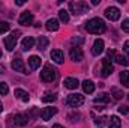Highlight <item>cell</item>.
I'll use <instances>...</instances> for the list:
<instances>
[{"label":"cell","instance_id":"29","mask_svg":"<svg viewBox=\"0 0 129 128\" xmlns=\"http://www.w3.org/2000/svg\"><path fill=\"white\" fill-rule=\"evenodd\" d=\"M11 29V26H9V23H6V21H3V23H0V35H3V33H6L8 30Z\"/></svg>","mask_w":129,"mask_h":128},{"label":"cell","instance_id":"32","mask_svg":"<svg viewBox=\"0 0 129 128\" xmlns=\"http://www.w3.org/2000/svg\"><path fill=\"white\" fill-rule=\"evenodd\" d=\"M119 112H120L122 115H128L129 113V107L128 105H120V107H119Z\"/></svg>","mask_w":129,"mask_h":128},{"label":"cell","instance_id":"7","mask_svg":"<svg viewBox=\"0 0 129 128\" xmlns=\"http://www.w3.org/2000/svg\"><path fill=\"white\" fill-rule=\"evenodd\" d=\"M69 56H71V59L75 60V62H81V60L84 59V53H83V50H81L80 47H74V48H71Z\"/></svg>","mask_w":129,"mask_h":128},{"label":"cell","instance_id":"30","mask_svg":"<svg viewBox=\"0 0 129 128\" xmlns=\"http://www.w3.org/2000/svg\"><path fill=\"white\" fill-rule=\"evenodd\" d=\"M8 92H9L8 84L3 83V81H0V95H8Z\"/></svg>","mask_w":129,"mask_h":128},{"label":"cell","instance_id":"2","mask_svg":"<svg viewBox=\"0 0 129 128\" xmlns=\"http://www.w3.org/2000/svg\"><path fill=\"white\" fill-rule=\"evenodd\" d=\"M56 77H57V71H56L51 65H45V66H44V69L41 71V78H42L44 81H47V83L54 81V80H56Z\"/></svg>","mask_w":129,"mask_h":128},{"label":"cell","instance_id":"40","mask_svg":"<svg viewBox=\"0 0 129 128\" xmlns=\"http://www.w3.org/2000/svg\"><path fill=\"white\" fill-rule=\"evenodd\" d=\"M3 112V105H2V102H0V113Z\"/></svg>","mask_w":129,"mask_h":128},{"label":"cell","instance_id":"15","mask_svg":"<svg viewBox=\"0 0 129 128\" xmlns=\"http://www.w3.org/2000/svg\"><path fill=\"white\" fill-rule=\"evenodd\" d=\"M51 59L59 65L63 63V60H64L63 51H62V50H53V51H51Z\"/></svg>","mask_w":129,"mask_h":128},{"label":"cell","instance_id":"38","mask_svg":"<svg viewBox=\"0 0 129 128\" xmlns=\"http://www.w3.org/2000/svg\"><path fill=\"white\" fill-rule=\"evenodd\" d=\"M92 5H99V0H92Z\"/></svg>","mask_w":129,"mask_h":128},{"label":"cell","instance_id":"21","mask_svg":"<svg viewBox=\"0 0 129 128\" xmlns=\"http://www.w3.org/2000/svg\"><path fill=\"white\" fill-rule=\"evenodd\" d=\"M108 121H110V122H108V127L110 128H120L122 127V121H120V118H117V116H111Z\"/></svg>","mask_w":129,"mask_h":128},{"label":"cell","instance_id":"8","mask_svg":"<svg viewBox=\"0 0 129 128\" xmlns=\"http://www.w3.org/2000/svg\"><path fill=\"white\" fill-rule=\"evenodd\" d=\"M56 113H57V109L50 105V107H45V109L41 112V118H42L44 121H50V119H51Z\"/></svg>","mask_w":129,"mask_h":128},{"label":"cell","instance_id":"24","mask_svg":"<svg viewBox=\"0 0 129 128\" xmlns=\"http://www.w3.org/2000/svg\"><path fill=\"white\" fill-rule=\"evenodd\" d=\"M47 47H48V39L45 36H39V39H38V48L39 50H45Z\"/></svg>","mask_w":129,"mask_h":128},{"label":"cell","instance_id":"9","mask_svg":"<svg viewBox=\"0 0 129 128\" xmlns=\"http://www.w3.org/2000/svg\"><path fill=\"white\" fill-rule=\"evenodd\" d=\"M18 23L21 24V26H29V24H32L33 23V14L32 12H23L21 15H20V18H18Z\"/></svg>","mask_w":129,"mask_h":128},{"label":"cell","instance_id":"22","mask_svg":"<svg viewBox=\"0 0 129 128\" xmlns=\"http://www.w3.org/2000/svg\"><path fill=\"white\" fill-rule=\"evenodd\" d=\"M39 66H41V59L38 56H32L29 59V68L30 69H38Z\"/></svg>","mask_w":129,"mask_h":128},{"label":"cell","instance_id":"35","mask_svg":"<svg viewBox=\"0 0 129 128\" xmlns=\"http://www.w3.org/2000/svg\"><path fill=\"white\" fill-rule=\"evenodd\" d=\"M123 50H125L126 54H129V41H126V42L123 44Z\"/></svg>","mask_w":129,"mask_h":128},{"label":"cell","instance_id":"33","mask_svg":"<svg viewBox=\"0 0 129 128\" xmlns=\"http://www.w3.org/2000/svg\"><path fill=\"white\" fill-rule=\"evenodd\" d=\"M122 29L126 33H129V20H125V21L122 23Z\"/></svg>","mask_w":129,"mask_h":128},{"label":"cell","instance_id":"31","mask_svg":"<svg viewBox=\"0 0 129 128\" xmlns=\"http://www.w3.org/2000/svg\"><path fill=\"white\" fill-rule=\"evenodd\" d=\"M105 121H107L105 116H102V118H96V125L98 127H104V125H105Z\"/></svg>","mask_w":129,"mask_h":128},{"label":"cell","instance_id":"19","mask_svg":"<svg viewBox=\"0 0 129 128\" xmlns=\"http://www.w3.org/2000/svg\"><path fill=\"white\" fill-rule=\"evenodd\" d=\"M15 96L18 98V99H21L23 102H29V99H30V96H29V94L24 91V89H15Z\"/></svg>","mask_w":129,"mask_h":128},{"label":"cell","instance_id":"43","mask_svg":"<svg viewBox=\"0 0 129 128\" xmlns=\"http://www.w3.org/2000/svg\"><path fill=\"white\" fill-rule=\"evenodd\" d=\"M42 128H44V127H42Z\"/></svg>","mask_w":129,"mask_h":128},{"label":"cell","instance_id":"10","mask_svg":"<svg viewBox=\"0 0 129 128\" xmlns=\"http://www.w3.org/2000/svg\"><path fill=\"white\" fill-rule=\"evenodd\" d=\"M11 66H12V69H14V71H17V72H23V74H27V72H26V66H24V62H23L21 59H18V57H15V59L12 60Z\"/></svg>","mask_w":129,"mask_h":128},{"label":"cell","instance_id":"39","mask_svg":"<svg viewBox=\"0 0 129 128\" xmlns=\"http://www.w3.org/2000/svg\"><path fill=\"white\" fill-rule=\"evenodd\" d=\"M53 128H64V127H62V125H59V124H56V125H54Z\"/></svg>","mask_w":129,"mask_h":128},{"label":"cell","instance_id":"5","mask_svg":"<svg viewBox=\"0 0 129 128\" xmlns=\"http://www.w3.org/2000/svg\"><path fill=\"white\" fill-rule=\"evenodd\" d=\"M18 38H20V32H17V30L12 32L9 36H5V47H6L8 51H12V50L15 48Z\"/></svg>","mask_w":129,"mask_h":128},{"label":"cell","instance_id":"26","mask_svg":"<svg viewBox=\"0 0 129 128\" xmlns=\"http://www.w3.org/2000/svg\"><path fill=\"white\" fill-rule=\"evenodd\" d=\"M59 20H60L62 23H68V21H69V14H68V11H64V9L59 11Z\"/></svg>","mask_w":129,"mask_h":128},{"label":"cell","instance_id":"16","mask_svg":"<svg viewBox=\"0 0 129 128\" xmlns=\"http://www.w3.org/2000/svg\"><path fill=\"white\" fill-rule=\"evenodd\" d=\"M63 84H64V88H68V89H77L80 86V81L77 78H74V77H68V78H64Z\"/></svg>","mask_w":129,"mask_h":128},{"label":"cell","instance_id":"1","mask_svg":"<svg viewBox=\"0 0 129 128\" xmlns=\"http://www.w3.org/2000/svg\"><path fill=\"white\" fill-rule=\"evenodd\" d=\"M86 30L89 33H93V35H101L107 30V24L101 18H92L86 23Z\"/></svg>","mask_w":129,"mask_h":128},{"label":"cell","instance_id":"14","mask_svg":"<svg viewBox=\"0 0 129 128\" xmlns=\"http://www.w3.org/2000/svg\"><path fill=\"white\" fill-rule=\"evenodd\" d=\"M45 27H47V30H50V32H56V30H59V27H60L59 20H56V18H50V20L45 23Z\"/></svg>","mask_w":129,"mask_h":128},{"label":"cell","instance_id":"25","mask_svg":"<svg viewBox=\"0 0 129 128\" xmlns=\"http://www.w3.org/2000/svg\"><path fill=\"white\" fill-rule=\"evenodd\" d=\"M114 60H116L119 65H128V63H129V60L125 57V56H122V54H117V53L114 54Z\"/></svg>","mask_w":129,"mask_h":128},{"label":"cell","instance_id":"12","mask_svg":"<svg viewBox=\"0 0 129 128\" xmlns=\"http://www.w3.org/2000/svg\"><path fill=\"white\" fill-rule=\"evenodd\" d=\"M104 48H105L104 41H102V39H96L95 44H93V48H92V54H93V56H99V54L104 51Z\"/></svg>","mask_w":129,"mask_h":128},{"label":"cell","instance_id":"42","mask_svg":"<svg viewBox=\"0 0 129 128\" xmlns=\"http://www.w3.org/2000/svg\"><path fill=\"white\" fill-rule=\"evenodd\" d=\"M128 99H129V94H128Z\"/></svg>","mask_w":129,"mask_h":128},{"label":"cell","instance_id":"18","mask_svg":"<svg viewBox=\"0 0 129 128\" xmlns=\"http://www.w3.org/2000/svg\"><path fill=\"white\" fill-rule=\"evenodd\" d=\"M81 86H83L84 94H93V91H95V83L92 80H84Z\"/></svg>","mask_w":129,"mask_h":128},{"label":"cell","instance_id":"37","mask_svg":"<svg viewBox=\"0 0 129 128\" xmlns=\"http://www.w3.org/2000/svg\"><path fill=\"white\" fill-rule=\"evenodd\" d=\"M3 71H5V66H3V65H0V74H3Z\"/></svg>","mask_w":129,"mask_h":128},{"label":"cell","instance_id":"13","mask_svg":"<svg viewBox=\"0 0 129 128\" xmlns=\"http://www.w3.org/2000/svg\"><path fill=\"white\" fill-rule=\"evenodd\" d=\"M14 122H15V125L24 127V125L29 122V116H27V115H24V113H18V115H15V116H14Z\"/></svg>","mask_w":129,"mask_h":128},{"label":"cell","instance_id":"28","mask_svg":"<svg viewBox=\"0 0 129 128\" xmlns=\"http://www.w3.org/2000/svg\"><path fill=\"white\" fill-rule=\"evenodd\" d=\"M42 101L44 102H53V101H56V95L54 94H45L44 98H42Z\"/></svg>","mask_w":129,"mask_h":128},{"label":"cell","instance_id":"20","mask_svg":"<svg viewBox=\"0 0 129 128\" xmlns=\"http://www.w3.org/2000/svg\"><path fill=\"white\" fill-rule=\"evenodd\" d=\"M95 102L96 104H107V102H110V95L105 94V92H102V94H99L95 98Z\"/></svg>","mask_w":129,"mask_h":128},{"label":"cell","instance_id":"4","mask_svg":"<svg viewBox=\"0 0 129 128\" xmlns=\"http://www.w3.org/2000/svg\"><path fill=\"white\" fill-rule=\"evenodd\" d=\"M66 104L69 107H72V109H78L80 105L84 104V96L81 94H71L66 98Z\"/></svg>","mask_w":129,"mask_h":128},{"label":"cell","instance_id":"34","mask_svg":"<svg viewBox=\"0 0 129 128\" xmlns=\"http://www.w3.org/2000/svg\"><path fill=\"white\" fill-rule=\"evenodd\" d=\"M72 44H83V38H72Z\"/></svg>","mask_w":129,"mask_h":128},{"label":"cell","instance_id":"3","mask_svg":"<svg viewBox=\"0 0 129 128\" xmlns=\"http://www.w3.org/2000/svg\"><path fill=\"white\" fill-rule=\"evenodd\" d=\"M69 11L74 15H81L89 11V5L86 2H71L69 3Z\"/></svg>","mask_w":129,"mask_h":128},{"label":"cell","instance_id":"36","mask_svg":"<svg viewBox=\"0 0 129 128\" xmlns=\"http://www.w3.org/2000/svg\"><path fill=\"white\" fill-rule=\"evenodd\" d=\"M24 3H26L24 0H15V5H17V6H23Z\"/></svg>","mask_w":129,"mask_h":128},{"label":"cell","instance_id":"27","mask_svg":"<svg viewBox=\"0 0 129 128\" xmlns=\"http://www.w3.org/2000/svg\"><path fill=\"white\" fill-rule=\"evenodd\" d=\"M111 95L114 96L116 99H120V98H123V96H125V95H123V92H122L119 88H113V89H111Z\"/></svg>","mask_w":129,"mask_h":128},{"label":"cell","instance_id":"23","mask_svg":"<svg viewBox=\"0 0 129 128\" xmlns=\"http://www.w3.org/2000/svg\"><path fill=\"white\" fill-rule=\"evenodd\" d=\"M120 81H122V84L129 88V71H122L120 72Z\"/></svg>","mask_w":129,"mask_h":128},{"label":"cell","instance_id":"41","mask_svg":"<svg viewBox=\"0 0 129 128\" xmlns=\"http://www.w3.org/2000/svg\"><path fill=\"white\" fill-rule=\"evenodd\" d=\"M0 57H2V50H0Z\"/></svg>","mask_w":129,"mask_h":128},{"label":"cell","instance_id":"11","mask_svg":"<svg viewBox=\"0 0 129 128\" xmlns=\"http://www.w3.org/2000/svg\"><path fill=\"white\" fill-rule=\"evenodd\" d=\"M111 72H113V63H111V59L105 57L104 62H102V75H104V77H108Z\"/></svg>","mask_w":129,"mask_h":128},{"label":"cell","instance_id":"17","mask_svg":"<svg viewBox=\"0 0 129 128\" xmlns=\"http://www.w3.org/2000/svg\"><path fill=\"white\" fill-rule=\"evenodd\" d=\"M33 45H35V38H33V36H26V38L23 39V42H21V48H23L24 51L30 50Z\"/></svg>","mask_w":129,"mask_h":128},{"label":"cell","instance_id":"6","mask_svg":"<svg viewBox=\"0 0 129 128\" xmlns=\"http://www.w3.org/2000/svg\"><path fill=\"white\" fill-rule=\"evenodd\" d=\"M104 14H105V18H108L110 21H117V20L120 18V11H119L117 8H114V6L107 8Z\"/></svg>","mask_w":129,"mask_h":128}]
</instances>
